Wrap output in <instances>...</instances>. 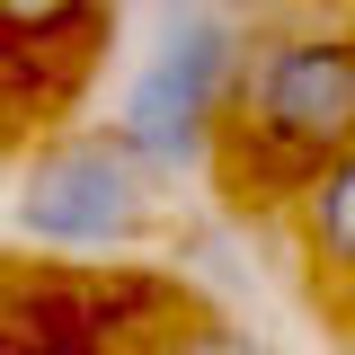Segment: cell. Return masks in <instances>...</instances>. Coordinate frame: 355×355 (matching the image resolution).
Here are the masks:
<instances>
[{
  "label": "cell",
  "instance_id": "obj_6",
  "mask_svg": "<svg viewBox=\"0 0 355 355\" xmlns=\"http://www.w3.org/2000/svg\"><path fill=\"white\" fill-rule=\"evenodd\" d=\"M71 0H0V18H18V27H53Z\"/></svg>",
  "mask_w": 355,
  "mask_h": 355
},
{
  "label": "cell",
  "instance_id": "obj_4",
  "mask_svg": "<svg viewBox=\"0 0 355 355\" xmlns=\"http://www.w3.org/2000/svg\"><path fill=\"white\" fill-rule=\"evenodd\" d=\"M302 240L329 275H355V151H338L302 196Z\"/></svg>",
  "mask_w": 355,
  "mask_h": 355
},
{
  "label": "cell",
  "instance_id": "obj_3",
  "mask_svg": "<svg viewBox=\"0 0 355 355\" xmlns=\"http://www.w3.org/2000/svg\"><path fill=\"white\" fill-rule=\"evenodd\" d=\"M18 222L36 240H125L142 222V169L125 142H71L36 169V187L18 196Z\"/></svg>",
  "mask_w": 355,
  "mask_h": 355
},
{
  "label": "cell",
  "instance_id": "obj_2",
  "mask_svg": "<svg viewBox=\"0 0 355 355\" xmlns=\"http://www.w3.org/2000/svg\"><path fill=\"white\" fill-rule=\"evenodd\" d=\"M222 71H231V36H222L214 18H169V36L151 53V71L133 80L125 98V151L133 160H196L205 151V116H214L222 98Z\"/></svg>",
  "mask_w": 355,
  "mask_h": 355
},
{
  "label": "cell",
  "instance_id": "obj_5",
  "mask_svg": "<svg viewBox=\"0 0 355 355\" xmlns=\"http://www.w3.org/2000/svg\"><path fill=\"white\" fill-rule=\"evenodd\" d=\"M178 355H266V347L240 329H196V338H178Z\"/></svg>",
  "mask_w": 355,
  "mask_h": 355
},
{
  "label": "cell",
  "instance_id": "obj_1",
  "mask_svg": "<svg viewBox=\"0 0 355 355\" xmlns=\"http://www.w3.org/2000/svg\"><path fill=\"white\" fill-rule=\"evenodd\" d=\"M249 116L275 151L329 169L338 151H355V44H329V36L275 44L249 80Z\"/></svg>",
  "mask_w": 355,
  "mask_h": 355
}]
</instances>
